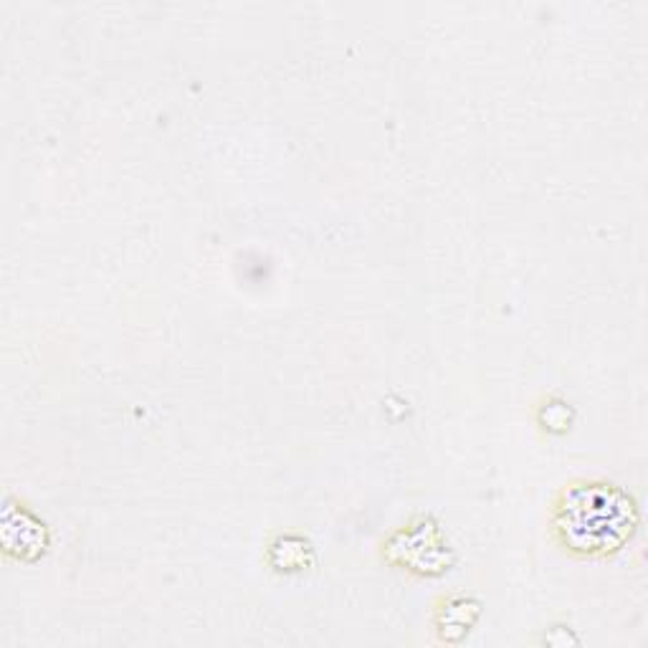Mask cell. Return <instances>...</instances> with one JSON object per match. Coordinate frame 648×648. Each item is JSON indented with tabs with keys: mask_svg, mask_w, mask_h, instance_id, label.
Here are the masks:
<instances>
[{
	"mask_svg": "<svg viewBox=\"0 0 648 648\" xmlns=\"http://www.w3.org/2000/svg\"><path fill=\"white\" fill-rule=\"evenodd\" d=\"M638 527L634 497L619 484L577 479L560 491L550 529L562 550L577 558H606L619 552Z\"/></svg>",
	"mask_w": 648,
	"mask_h": 648,
	"instance_id": "6da1fadb",
	"label": "cell"
},
{
	"mask_svg": "<svg viewBox=\"0 0 648 648\" xmlns=\"http://www.w3.org/2000/svg\"><path fill=\"white\" fill-rule=\"evenodd\" d=\"M413 529H401L393 535V540L388 542V558L398 565H408V570L416 573L431 575L447 570V560H443V540L439 537L436 525H428L424 519L420 525H411Z\"/></svg>",
	"mask_w": 648,
	"mask_h": 648,
	"instance_id": "7a4b0ae2",
	"label": "cell"
},
{
	"mask_svg": "<svg viewBox=\"0 0 648 648\" xmlns=\"http://www.w3.org/2000/svg\"><path fill=\"white\" fill-rule=\"evenodd\" d=\"M479 619V603L468 598H447L436 608V631L443 641H459Z\"/></svg>",
	"mask_w": 648,
	"mask_h": 648,
	"instance_id": "3957f363",
	"label": "cell"
},
{
	"mask_svg": "<svg viewBox=\"0 0 648 648\" xmlns=\"http://www.w3.org/2000/svg\"><path fill=\"white\" fill-rule=\"evenodd\" d=\"M271 552H286V558L271 562L277 570H302L307 565L309 545L302 537H279V542L271 545Z\"/></svg>",
	"mask_w": 648,
	"mask_h": 648,
	"instance_id": "277c9868",
	"label": "cell"
},
{
	"mask_svg": "<svg viewBox=\"0 0 648 648\" xmlns=\"http://www.w3.org/2000/svg\"><path fill=\"white\" fill-rule=\"evenodd\" d=\"M540 424L548 428V431H555V433L567 431L570 424H573V408H570L565 401L550 398V401L540 408Z\"/></svg>",
	"mask_w": 648,
	"mask_h": 648,
	"instance_id": "5b68a950",
	"label": "cell"
}]
</instances>
